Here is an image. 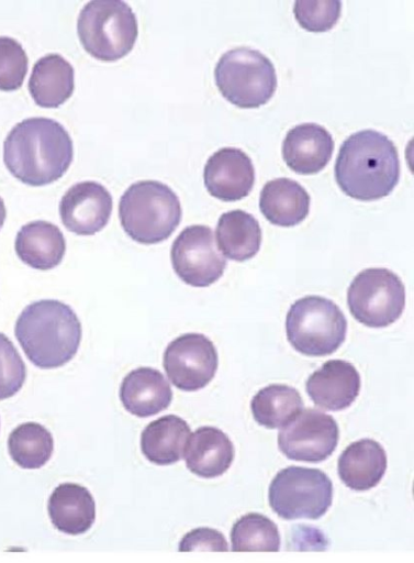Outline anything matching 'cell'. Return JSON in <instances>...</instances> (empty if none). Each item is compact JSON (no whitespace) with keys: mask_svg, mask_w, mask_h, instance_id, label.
Listing matches in <instances>:
<instances>
[{"mask_svg":"<svg viewBox=\"0 0 414 563\" xmlns=\"http://www.w3.org/2000/svg\"><path fill=\"white\" fill-rule=\"evenodd\" d=\"M72 141L56 120L34 117L16 123L3 143V161L9 172L31 186L59 179L72 161Z\"/></svg>","mask_w":414,"mask_h":563,"instance_id":"obj_1","label":"cell"},{"mask_svg":"<svg viewBox=\"0 0 414 563\" xmlns=\"http://www.w3.org/2000/svg\"><path fill=\"white\" fill-rule=\"evenodd\" d=\"M399 177L398 150L385 134L366 129L340 145L335 179L347 196L363 201L382 198L393 190Z\"/></svg>","mask_w":414,"mask_h":563,"instance_id":"obj_2","label":"cell"},{"mask_svg":"<svg viewBox=\"0 0 414 563\" xmlns=\"http://www.w3.org/2000/svg\"><path fill=\"white\" fill-rule=\"evenodd\" d=\"M14 334L31 363L51 369L65 365L76 355L81 323L68 305L42 299L22 310Z\"/></svg>","mask_w":414,"mask_h":563,"instance_id":"obj_3","label":"cell"},{"mask_svg":"<svg viewBox=\"0 0 414 563\" xmlns=\"http://www.w3.org/2000/svg\"><path fill=\"white\" fill-rule=\"evenodd\" d=\"M181 214L176 192L158 180L132 184L119 202L122 228L142 244H156L168 239L180 223Z\"/></svg>","mask_w":414,"mask_h":563,"instance_id":"obj_4","label":"cell"},{"mask_svg":"<svg viewBox=\"0 0 414 563\" xmlns=\"http://www.w3.org/2000/svg\"><path fill=\"white\" fill-rule=\"evenodd\" d=\"M83 48L93 57L112 62L134 46L138 24L132 8L120 0H92L83 5L77 20Z\"/></svg>","mask_w":414,"mask_h":563,"instance_id":"obj_5","label":"cell"},{"mask_svg":"<svg viewBox=\"0 0 414 563\" xmlns=\"http://www.w3.org/2000/svg\"><path fill=\"white\" fill-rule=\"evenodd\" d=\"M214 78L223 97L239 108H257L266 103L277 88L272 62L248 46L223 53L215 65Z\"/></svg>","mask_w":414,"mask_h":563,"instance_id":"obj_6","label":"cell"},{"mask_svg":"<svg viewBox=\"0 0 414 563\" xmlns=\"http://www.w3.org/2000/svg\"><path fill=\"white\" fill-rule=\"evenodd\" d=\"M286 331L295 351L307 356H325L334 353L344 342L347 320L331 299L305 296L290 307Z\"/></svg>","mask_w":414,"mask_h":563,"instance_id":"obj_7","label":"cell"},{"mask_svg":"<svg viewBox=\"0 0 414 563\" xmlns=\"http://www.w3.org/2000/svg\"><path fill=\"white\" fill-rule=\"evenodd\" d=\"M271 509L284 520L320 519L332 505L333 484L321 470L288 466L270 483Z\"/></svg>","mask_w":414,"mask_h":563,"instance_id":"obj_8","label":"cell"},{"mask_svg":"<svg viewBox=\"0 0 414 563\" xmlns=\"http://www.w3.org/2000/svg\"><path fill=\"white\" fill-rule=\"evenodd\" d=\"M347 303L353 317L370 328H383L395 322L405 307V287L388 268H366L358 273L347 290Z\"/></svg>","mask_w":414,"mask_h":563,"instance_id":"obj_9","label":"cell"},{"mask_svg":"<svg viewBox=\"0 0 414 563\" xmlns=\"http://www.w3.org/2000/svg\"><path fill=\"white\" fill-rule=\"evenodd\" d=\"M172 268L177 276L193 287H206L223 275L226 260L217 251L213 231L203 224L184 228L170 250Z\"/></svg>","mask_w":414,"mask_h":563,"instance_id":"obj_10","label":"cell"},{"mask_svg":"<svg viewBox=\"0 0 414 563\" xmlns=\"http://www.w3.org/2000/svg\"><path fill=\"white\" fill-rule=\"evenodd\" d=\"M338 438V424L332 416L307 408L280 428L278 446L290 460L318 463L332 455Z\"/></svg>","mask_w":414,"mask_h":563,"instance_id":"obj_11","label":"cell"},{"mask_svg":"<svg viewBox=\"0 0 414 563\" xmlns=\"http://www.w3.org/2000/svg\"><path fill=\"white\" fill-rule=\"evenodd\" d=\"M219 365L213 342L201 333H184L166 347L163 366L170 383L183 391L205 387L214 377Z\"/></svg>","mask_w":414,"mask_h":563,"instance_id":"obj_12","label":"cell"},{"mask_svg":"<svg viewBox=\"0 0 414 563\" xmlns=\"http://www.w3.org/2000/svg\"><path fill=\"white\" fill-rule=\"evenodd\" d=\"M112 205V196L103 185L85 180L64 194L59 216L67 230L79 235H92L108 223Z\"/></svg>","mask_w":414,"mask_h":563,"instance_id":"obj_13","label":"cell"},{"mask_svg":"<svg viewBox=\"0 0 414 563\" xmlns=\"http://www.w3.org/2000/svg\"><path fill=\"white\" fill-rule=\"evenodd\" d=\"M204 185L215 198L234 201L246 197L255 181L251 158L240 148L222 147L206 161Z\"/></svg>","mask_w":414,"mask_h":563,"instance_id":"obj_14","label":"cell"},{"mask_svg":"<svg viewBox=\"0 0 414 563\" xmlns=\"http://www.w3.org/2000/svg\"><path fill=\"white\" fill-rule=\"evenodd\" d=\"M305 388L316 406L339 411L349 407L359 395L360 375L351 363L329 360L310 375Z\"/></svg>","mask_w":414,"mask_h":563,"instance_id":"obj_15","label":"cell"},{"mask_svg":"<svg viewBox=\"0 0 414 563\" xmlns=\"http://www.w3.org/2000/svg\"><path fill=\"white\" fill-rule=\"evenodd\" d=\"M334 150L332 134L317 123H301L290 129L282 143L286 164L295 173L314 174L329 162Z\"/></svg>","mask_w":414,"mask_h":563,"instance_id":"obj_16","label":"cell"},{"mask_svg":"<svg viewBox=\"0 0 414 563\" xmlns=\"http://www.w3.org/2000/svg\"><path fill=\"white\" fill-rule=\"evenodd\" d=\"M119 395L124 409L141 418L157 415L172 400L169 383L152 367H138L126 374Z\"/></svg>","mask_w":414,"mask_h":563,"instance_id":"obj_17","label":"cell"},{"mask_svg":"<svg viewBox=\"0 0 414 563\" xmlns=\"http://www.w3.org/2000/svg\"><path fill=\"white\" fill-rule=\"evenodd\" d=\"M235 455L231 439L220 429L204 426L190 434L183 457L190 472L203 478L224 474Z\"/></svg>","mask_w":414,"mask_h":563,"instance_id":"obj_18","label":"cell"},{"mask_svg":"<svg viewBox=\"0 0 414 563\" xmlns=\"http://www.w3.org/2000/svg\"><path fill=\"white\" fill-rule=\"evenodd\" d=\"M387 464L382 445L372 439H361L350 443L339 455L337 472L347 487L363 492L378 485Z\"/></svg>","mask_w":414,"mask_h":563,"instance_id":"obj_19","label":"cell"},{"mask_svg":"<svg viewBox=\"0 0 414 563\" xmlns=\"http://www.w3.org/2000/svg\"><path fill=\"white\" fill-rule=\"evenodd\" d=\"M47 511L58 531L78 536L93 525L96 503L88 488L76 483H61L51 494Z\"/></svg>","mask_w":414,"mask_h":563,"instance_id":"obj_20","label":"cell"},{"mask_svg":"<svg viewBox=\"0 0 414 563\" xmlns=\"http://www.w3.org/2000/svg\"><path fill=\"white\" fill-rule=\"evenodd\" d=\"M14 249L23 263L35 269L47 271L61 262L66 241L57 225L37 220L20 229Z\"/></svg>","mask_w":414,"mask_h":563,"instance_id":"obj_21","label":"cell"},{"mask_svg":"<svg viewBox=\"0 0 414 563\" xmlns=\"http://www.w3.org/2000/svg\"><path fill=\"white\" fill-rule=\"evenodd\" d=\"M259 209L272 224L292 227L307 216L310 195L294 179L275 178L267 181L261 188Z\"/></svg>","mask_w":414,"mask_h":563,"instance_id":"obj_22","label":"cell"},{"mask_svg":"<svg viewBox=\"0 0 414 563\" xmlns=\"http://www.w3.org/2000/svg\"><path fill=\"white\" fill-rule=\"evenodd\" d=\"M74 76V68L67 59L59 54H47L35 62L29 91L37 106L56 108L71 96Z\"/></svg>","mask_w":414,"mask_h":563,"instance_id":"obj_23","label":"cell"},{"mask_svg":"<svg viewBox=\"0 0 414 563\" xmlns=\"http://www.w3.org/2000/svg\"><path fill=\"white\" fill-rule=\"evenodd\" d=\"M189 424L176 415L149 422L141 434L144 456L156 465H170L183 457L190 437Z\"/></svg>","mask_w":414,"mask_h":563,"instance_id":"obj_24","label":"cell"},{"mask_svg":"<svg viewBox=\"0 0 414 563\" xmlns=\"http://www.w3.org/2000/svg\"><path fill=\"white\" fill-rule=\"evenodd\" d=\"M215 234L219 249L233 261L249 260L260 249V224L253 214L240 209L221 214Z\"/></svg>","mask_w":414,"mask_h":563,"instance_id":"obj_25","label":"cell"},{"mask_svg":"<svg viewBox=\"0 0 414 563\" xmlns=\"http://www.w3.org/2000/svg\"><path fill=\"white\" fill-rule=\"evenodd\" d=\"M250 409L260 426L277 429L286 426L303 409V400L295 388L272 384L257 391Z\"/></svg>","mask_w":414,"mask_h":563,"instance_id":"obj_26","label":"cell"},{"mask_svg":"<svg viewBox=\"0 0 414 563\" xmlns=\"http://www.w3.org/2000/svg\"><path fill=\"white\" fill-rule=\"evenodd\" d=\"M11 459L20 467L40 468L51 459L54 441L51 432L37 422H24L12 430L8 439Z\"/></svg>","mask_w":414,"mask_h":563,"instance_id":"obj_27","label":"cell"},{"mask_svg":"<svg viewBox=\"0 0 414 563\" xmlns=\"http://www.w3.org/2000/svg\"><path fill=\"white\" fill-rule=\"evenodd\" d=\"M231 542L235 552H277L280 549V533L277 525L267 516L250 512L235 521Z\"/></svg>","mask_w":414,"mask_h":563,"instance_id":"obj_28","label":"cell"},{"mask_svg":"<svg viewBox=\"0 0 414 563\" xmlns=\"http://www.w3.org/2000/svg\"><path fill=\"white\" fill-rule=\"evenodd\" d=\"M342 11L338 0H296L293 13L299 24L312 32H324L332 29Z\"/></svg>","mask_w":414,"mask_h":563,"instance_id":"obj_29","label":"cell"},{"mask_svg":"<svg viewBox=\"0 0 414 563\" xmlns=\"http://www.w3.org/2000/svg\"><path fill=\"white\" fill-rule=\"evenodd\" d=\"M27 71V56L22 45L9 36H0V90L19 89Z\"/></svg>","mask_w":414,"mask_h":563,"instance_id":"obj_30","label":"cell"},{"mask_svg":"<svg viewBox=\"0 0 414 563\" xmlns=\"http://www.w3.org/2000/svg\"><path fill=\"white\" fill-rule=\"evenodd\" d=\"M26 377L25 364L12 341L0 332V400L14 396Z\"/></svg>","mask_w":414,"mask_h":563,"instance_id":"obj_31","label":"cell"},{"mask_svg":"<svg viewBox=\"0 0 414 563\" xmlns=\"http://www.w3.org/2000/svg\"><path fill=\"white\" fill-rule=\"evenodd\" d=\"M180 552L228 551L224 534L209 527H199L186 533L179 542Z\"/></svg>","mask_w":414,"mask_h":563,"instance_id":"obj_32","label":"cell"},{"mask_svg":"<svg viewBox=\"0 0 414 563\" xmlns=\"http://www.w3.org/2000/svg\"><path fill=\"white\" fill-rule=\"evenodd\" d=\"M5 217H7L5 206H4L2 198L0 197V229L2 228V225L4 223Z\"/></svg>","mask_w":414,"mask_h":563,"instance_id":"obj_33","label":"cell"}]
</instances>
